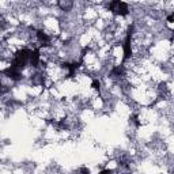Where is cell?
<instances>
[{
    "label": "cell",
    "instance_id": "1",
    "mask_svg": "<svg viewBox=\"0 0 174 174\" xmlns=\"http://www.w3.org/2000/svg\"><path fill=\"white\" fill-rule=\"evenodd\" d=\"M109 10L113 12V14H117V15H123V17H127L129 14V7L127 3L124 1H112L109 3Z\"/></svg>",
    "mask_w": 174,
    "mask_h": 174
},
{
    "label": "cell",
    "instance_id": "2",
    "mask_svg": "<svg viewBox=\"0 0 174 174\" xmlns=\"http://www.w3.org/2000/svg\"><path fill=\"white\" fill-rule=\"evenodd\" d=\"M91 87L94 89V90H101V80L99 79H93V82H91Z\"/></svg>",
    "mask_w": 174,
    "mask_h": 174
},
{
    "label": "cell",
    "instance_id": "3",
    "mask_svg": "<svg viewBox=\"0 0 174 174\" xmlns=\"http://www.w3.org/2000/svg\"><path fill=\"white\" fill-rule=\"evenodd\" d=\"M80 174H90V170L86 167H82L80 169Z\"/></svg>",
    "mask_w": 174,
    "mask_h": 174
},
{
    "label": "cell",
    "instance_id": "4",
    "mask_svg": "<svg viewBox=\"0 0 174 174\" xmlns=\"http://www.w3.org/2000/svg\"><path fill=\"white\" fill-rule=\"evenodd\" d=\"M173 19H174V14H170V15L167 17V22L171 23V22H173Z\"/></svg>",
    "mask_w": 174,
    "mask_h": 174
},
{
    "label": "cell",
    "instance_id": "5",
    "mask_svg": "<svg viewBox=\"0 0 174 174\" xmlns=\"http://www.w3.org/2000/svg\"><path fill=\"white\" fill-rule=\"evenodd\" d=\"M99 174H112V170H102L99 171Z\"/></svg>",
    "mask_w": 174,
    "mask_h": 174
}]
</instances>
